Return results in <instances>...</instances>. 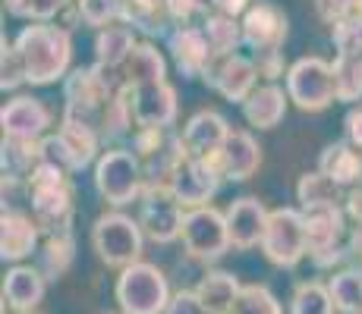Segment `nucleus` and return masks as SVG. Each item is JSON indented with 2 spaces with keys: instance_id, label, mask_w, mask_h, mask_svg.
Here are the masks:
<instances>
[{
  "instance_id": "nucleus-37",
  "label": "nucleus",
  "mask_w": 362,
  "mask_h": 314,
  "mask_svg": "<svg viewBox=\"0 0 362 314\" xmlns=\"http://www.w3.org/2000/svg\"><path fill=\"white\" fill-rule=\"evenodd\" d=\"M334 82H337V101L362 104V54L356 57H334Z\"/></svg>"
},
{
  "instance_id": "nucleus-43",
  "label": "nucleus",
  "mask_w": 362,
  "mask_h": 314,
  "mask_svg": "<svg viewBox=\"0 0 362 314\" xmlns=\"http://www.w3.org/2000/svg\"><path fill=\"white\" fill-rule=\"evenodd\" d=\"M255 69H259L262 79H268L271 85H277V79H287V60H284V51H268V54H255Z\"/></svg>"
},
{
  "instance_id": "nucleus-22",
  "label": "nucleus",
  "mask_w": 362,
  "mask_h": 314,
  "mask_svg": "<svg viewBox=\"0 0 362 314\" xmlns=\"http://www.w3.org/2000/svg\"><path fill=\"white\" fill-rule=\"evenodd\" d=\"M47 280L35 264H13L4 277V305L16 314H29L45 302Z\"/></svg>"
},
{
  "instance_id": "nucleus-1",
  "label": "nucleus",
  "mask_w": 362,
  "mask_h": 314,
  "mask_svg": "<svg viewBox=\"0 0 362 314\" xmlns=\"http://www.w3.org/2000/svg\"><path fill=\"white\" fill-rule=\"evenodd\" d=\"M19 60L25 66V82L29 85H54L66 79L73 69V35L60 29L57 23H29L13 38Z\"/></svg>"
},
{
  "instance_id": "nucleus-44",
  "label": "nucleus",
  "mask_w": 362,
  "mask_h": 314,
  "mask_svg": "<svg viewBox=\"0 0 362 314\" xmlns=\"http://www.w3.org/2000/svg\"><path fill=\"white\" fill-rule=\"evenodd\" d=\"M252 4H255V0H199V10H202V19H205V16H233V19H243Z\"/></svg>"
},
{
  "instance_id": "nucleus-33",
  "label": "nucleus",
  "mask_w": 362,
  "mask_h": 314,
  "mask_svg": "<svg viewBox=\"0 0 362 314\" xmlns=\"http://www.w3.org/2000/svg\"><path fill=\"white\" fill-rule=\"evenodd\" d=\"M296 201H299V211H312V207H344L346 192L337 183H331L322 170H312V173L299 176Z\"/></svg>"
},
{
  "instance_id": "nucleus-20",
  "label": "nucleus",
  "mask_w": 362,
  "mask_h": 314,
  "mask_svg": "<svg viewBox=\"0 0 362 314\" xmlns=\"http://www.w3.org/2000/svg\"><path fill=\"white\" fill-rule=\"evenodd\" d=\"M167 51L183 79H205V69L211 66V47L205 41L202 25H180L167 35Z\"/></svg>"
},
{
  "instance_id": "nucleus-8",
  "label": "nucleus",
  "mask_w": 362,
  "mask_h": 314,
  "mask_svg": "<svg viewBox=\"0 0 362 314\" xmlns=\"http://www.w3.org/2000/svg\"><path fill=\"white\" fill-rule=\"evenodd\" d=\"M303 220L309 236V261L318 270H334L337 264H346V239L353 227H346L344 207H312L303 211Z\"/></svg>"
},
{
  "instance_id": "nucleus-39",
  "label": "nucleus",
  "mask_w": 362,
  "mask_h": 314,
  "mask_svg": "<svg viewBox=\"0 0 362 314\" xmlns=\"http://www.w3.org/2000/svg\"><path fill=\"white\" fill-rule=\"evenodd\" d=\"M6 13L25 23H57L69 0H4Z\"/></svg>"
},
{
  "instance_id": "nucleus-32",
  "label": "nucleus",
  "mask_w": 362,
  "mask_h": 314,
  "mask_svg": "<svg viewBox=\"0 0 362 314\" xmlns=\"http://www.w3.org/2000/svg\"><path fill=\"white\" fill-rule=\"evenodd\" d=\"M57 135L64 138L69 157H73V164H76V173L86 170V167H92V164H98V157L104 155V151H101L104 148L101 135L95 129H88V126H82V123L60 120Z\"/></svg>"
},
{
  "instance_id": "nucleus-6",
  "label": "nucleus",
  "mask_w": 362,
  "mask_h": 314,
  "mask_svg": "<svg viewBox=\"0 0 362 314\" xmlns=\"http://www.w3.org/2000/svg\"><path fill=\"white\" fill-rule=\"evenodd\" d=\"M92 248L101 264L114 270H127L142 261L145 233L136 217L123 211H107L92 223Z\"/></svg>"
},
{
  "instance_id": "nucleus-17",
  "label": "nucleus",
  "mask_w": 362,
  "mask_h": 314,
  "mask_svg": "<svg viewBox=\"0 0 362 314\" xmlns=\"http://www.w3.org/2000/svg\"><path fill=\"white\" fill-rule=\"evenodd\" d=\"M180 114L177 88L170 82H148L132 88V116L136 129H173Z\"/></svg>"
},
{
  "instance_id": "nucleus-15",
  "label": "nucleus",
  "mask_w": 362,
  "mask_h": 314,
  "mask_svg": "<svg viewBox=\"0 0 362 314\" xmlns=\"http://www.w3.org/2000/svg\"><path fill=\"white\" fill-rule=\"evenodd\" d=\"M54 114L45 101L32 95H16L13 101L4 104L0 110V126H4V138H19V142H41L51 135Z\"/></svg>"
},
{
  "instance_id": "nucleus-9",
  "label": "nucleus",
  "mask_w": 362,
  "mask_h": 314,
  "mask_svg": "<svg viewBox=\"0 0 362 314\" xmlns=\"http://www.w3.org/2000/svg\"><path fill=\"white\" fill-rule=\"evenodd\" d=\"M287 95L305 114L328 110L337 101V82H334V63L325 57H299L287 69Z\"/></svg>"
},
{
  "instance_id": "nucleus-24",
  "label": "nucleus",
  "mask_w": 362,
  "mask_h": 314,
  "mask_svg": "<svg viewBox=\"0 0 362 314\" xmlns=\"http://www.w3.org/2000/svg\"><path fill=\"white\" fill-rule=\"evenodd\" d=\"M41 164V142L4 138L0 167H4V192H25V183Z\"/></svg>"
},
{
  "instance_id": "nucleus-46",
  "label": "nucleus",
  "mask_w": 362,
  "mask_h": 314,
  "mask_svg": "<svg viewBox=\"0 0 362 314\" xmlns=\"http://www.w3.org/2000/svg\"><path fill=\"white\" fill-rule=\"evenodd\" d=\"M344 138L362 155V104H356V107L346 110V116H344Z\"/></svg>"
},
{
  "instance_id": "nucleus-42",
  "label": "nucleus",
  "mask_w": 362,
  "mask_h": 314,
  "mask_svg": "<svg viewBox=\"0 0 362 314\" xmlns=\"http://www.w3.org/2000/svg\"><path fill=\"white\" fill-rule=\"evenodd\" d=\"M362 0H315V13L322 23H328L331 29L340 23H346L350 16H356Z\"/></svg>"
},
{
  "instance_id": "nucleus-36",
  "label": "nucleus",
  "mask_w": 362,
  "mask_h": 314,
  "mask_svg": "<svg viewBox=\"0 0 362 314\" xmlns=\"http://www.w3.org/2000/svg\"><path fill=\"white\" fill-rule=\"evenodd\" d=\"M287 314H337L331 302L328 283L318 280H303L293 286V296H290Z\"/></svg>"
},
{
  "instance_id": "nucleus-18",
  "label": "nucleus",
  "mask_w": 362,
  "mask_h": 314,
  "mask_svg": "<svg viewBox=\"0 0 362 314\" xmlns=\"http://www.w3.org/2000/svg\"><path fill=\"white\" fill-rule=\"evenodd\" d=\"M41 239H45V233L32 214L19 211V207H4V214H0V258L4 261L23 264L25 258L38 255Z\"/></svg>"
},
{
  "instance_id": "nucleus-25",
  "label": "nucleus",
  "mask_w": 362,
  "mask_h": 314,
  "mask_svg": "<svg viewBox=\"0 0 362 314\" xmlns=\"http://www.w3.org/2000/svg\"><path fill=\"white\" fill-rule=\"evenodd\" d=\"M287 104H290L287 88L264 82L240 107H243V120L252 126V129H274V126L287 116Z\"/></svg>"
},
{
  "instance_id": "nucleus-31",
  "label": "nucleus",
  "mask_w": 362,
  "mask_h": 314,
  "mask_svg": "<svg viewBox=\"0 0 362 314\" xmlns=\"http://www.w3.org/2000/svg\"><path fill=\"white\" fill-rule=\"evenodd\" d=\"M76 261V236L73 233H60V236H45L41 248L35 255V267L45 274L47 283L60 280Z\"/></svg>"
},
{
  "instance_id": "nucleus-26",
  "label": "nucleus",
  "mask_w": 362,
  "mask_h": 314,
  "mask_svg": "<svg viewBox=\"0 0 362 314\" xmlns=\"http://www.w3.org/2000/svg\"><path fill=\"white\" fill-rule=\"evenodd\" d=\"M318 170H322L331 183H337L344 192H350V188L362 179V155L346 142V138H340V142H331L328 148L322 151Z\"/></svg>"
},
{
  "instance_id": "nucleus-13",
  "label": "nucleus",
  "mask_w": 362,
  "mask_h": 314,
  "mask_svg": "<svg viewBox=\"0 0 362 314\" xmlns=\"http://www.w3.org/2000/svg\"><path fill=\"white\" fill-rule=\"evenodd\" d=\"M139 227H142L145 239L158 242V246H170L183 236L186 207L173 198L170 188H148L139 198Z\"/></svg>"
},
{
  "instance_id": "nucleus-27",
  "label": "nucleus",
  "mask_w": 362,
  "mask_h": 314,
  "mask_svg": "<svg viewBox=\"0 0 362 314\" xmlns=\"http://www.w3.org/2000/svg\"><path fill=\"white\" fill-rule=\"evenodd\" d=\"M139 47L136 41V29H129L127 23H117V25H107L95 35V63L104 69H114L120 73L127 66V60L132 57V51Z\"/></svg>"
},
{
  "instance_id": "nucleus-11",
  "label": "nucleus",
  "mask_w": 362,
  "mask_h": 314,
  "mask_svg": "<svg viewBox=\"0 0 362 314\" xmlns=\"http://www.w3.org/2000/svg\"><path fill=\"white\" fill-rule=\"evenodd\" d=\"M183 248L192 261L199 264H214L233 248L230 242V229H227L224 211H218L214 205L196 207V211H186L183 220Z\"/></svg>"
},
{
  "instance_id": "nucleus-14",
  "label": "nucleus",
  "mask_w": 362,
  "mask_h": 314,
  "mask_svg": "<svg viewBox=\"0 0 362 314\" xmlns=\"http://www.w3.org/2000/svg\"><path fill=\"white\" fill-rule=\"evenodd\" d=\"M243 25V47H249L255 54H268V51H284V41L290 32V19L271 0H255L246 10V16L240 19Z\"/></svg>"
},
{
  "instance_id": "nucleus-29",
  "label": "nucleus",
  "mask_w": 362,
  "mask_h": 314,
  "mask_svg": "<svg viewBox=\"0 0 362 314\" xmlns=\"http://www.w3.org/2000/svg\"><path fill=\"white\" fill-rule=\"evenodd\" d=\"M123 23L142 32L145 38H164L173 32L167 16V0H123Z\"/></svg>"
},
{
  "instance_id": "nucleus-35",
  "label": "nucleus",
  "mask_w": 362,
  "mask_h": 314,
  "mask_svg": "<svg viewBox=\"0 0 362 314\" xmlns=\"http://www.w3.org/2000/svg\"><path fill=\"white\" fill-rule=\"evenodd\" d=\"M328 292L337 314H356L362 311V270L344 267L328 280Z\"/></svg>"
},
{
  "instance_id": "nucleus-45",
  "label": "nucleus",
  "mask_w": 362,
  "mask_h": 314,
  "mask_svg": "<svg viewBox=\"0 0 362 314\" xmlns=\"http://www.w3.org/2000/svg\"><path fill=\"white\" fill-rule=\"evenodd\" d=\"M164 314H211V311H208L205 302L196 296V289H177Z\"/></svg>"
},
{
  "instance_id": "nucleus-47",
  "label": "nucleus",
  "mask_w": 362,
  "mask_h": 314,
  "mask_svg": "<svg viewBox=\"0 0 362 314\" xmlns=\"http://www.w3.org/2000/svg\"><path fill=\"white\" fill-rule=\"evenodd\" d=\"M344 211H346V220H350L353 227H359V229H362V179L350 188V192H346V205H344Z\"/></svg>"
},
{
  "instance_id": "nucleus-21",
  "label": "nucleus",
  "mask_w": 362,
  "mask_h": 314,
  "mask_svg": "<svg viewBox=\"0 0 362 314\" xmlns=\"http://www.w3.org/2000/svg\"><path fill=\"white\" fill-rule=\"evenodd\" d=\"M227 217V229H230V242L233 248H255L262 246V236H264V227H268V217L271 211L262 205L259 198L252 195H243V198H233L224 211Z\"/></svg>"
},
{
  "instance_id": "nucleus-34",
  "label": "nucleus",
  "mask_w": 362,
  "mask_h": 314,
  "mask_svg": "<svg viewBox=\"0 0 362 314\" xmlns=\"http://www.w3.org/2000/svg\"><path fill=\"white\" fill-rule=\"evenodd\" d=\"M202 32H205V41L211 47V57H230V54H240L243 47V25L240 19L233 16H205L199 19Z\"/></svg>"
},
{
  "instance_id": "nucleus-38",
  "label": "nucleus",
  "mask_w": 362,
  "mask_h": 314,
  "mask_svg": "<svg viewBox=\"0 0 362 314\" xmlns=\"http://www.w3.org/2000/svg\"><path fill=\"white\" fill-rule=\"evenodd\" d=\"M227 314H284V305L264 283H246Z\"/></svg>"
},
{
  "instance_id": "nucleus-12",
  "label": "nucleus",
  "mask_w": 362,
  "mask_h": 314,
  "mask_svg": "<svg viewBox=\"0 0 362 314\" xmlns=\"http://www.w3.org/2000/svg\"><path fill=\"white\" fill-rule=\"evenodd\" d=\"M227 183L221 157H186L180 164L177 176H173V198L186 207V211H196V207H208V201L221 192V186Z\"/></svg>"
},
{
  "instance_id": "nucleus-23",
  "label": "nucleus",
  "mask_w": 362,
  "mask_h": 314,
  "mask_svg": "<svg viewBox=\"0 0 362 314\" xmlns=\"http://www.w3.org/2000/svg\"><path fill=\"white\" fill-rule=\"evenodd\" d=\"M218 157H221V167H224V176L230 183H246L262 167V145L255 142L252 132L233 129L230 138L224 142V148L218 151Z\"/></svg>"
},
{
  "instance_id": "nucleus-2",
  "label": "nucleus",
  "mask_w": 362,
  "mask_h": 314,
  "mask_svg": "<svg viewBox=\"0 0 362 314\" xmlns=\"http://www.w3.org/2000/svg\"><path fill=\"white\" fill-rule=\"evenodd\" d=\"M123 76L114 69H104L98 63L76 66L64 79V114L60 120L82 123L101 135V120L107 114L110 101L120 95Z\"/></svg>"
},
{
  "instance_id": "nucleus-50",
  "label": "nucleus",
  "mask_w": 362,
  "mask_h": 314,
  "mask_svg": "<svg viewBox=\"0 0 362 314\" xmlns=\"http://www.w3.org/2000/svg\"><path fill=\"white\" fill-rule=\"evenodd\" d=\"M29 314H38V311H29Z\"/></svg>"
},
{
  "instance_id": "nucleus-5",
  "label": "nucleus",
  "mask_w": 362,
  "mask_h": 314,
  "mask_svg": "<svg viewBox=\"0 0 362 314\" xmlns=\"http://www.w3.org/2000/svg\"><path fill=\"white\" fill-rule=\"evenodd\" d=\"M129 148L142 160L145 192L148 188H170L180 164L189 157L180 129H136Z\"/></svg>"
},
{
  "instance_id": "nucleus-49",
  "label": "nucleus",
  "mask_w": 362,
  "mask_h": 314,
  "mask_svg": "<svg viewBox=\"0 0 362 314\" xmlns=\"http://www.w3.org/2000/svg\"><path fill=\"white\" fill-rule=\"evenodd\" d=\"M107 314H123V311H107Z\"/></svg>"
},
{
  "instance_id": "nucleus-51",
  "label": "nucleus",
  "mask_w": 362,
  "mask_h": 314,
  "mask_svg": "<svg viewBox=\"0 0 362 314\" xmlns=\"http://www.w3.org/2000/svg\"><path fill=\"white\" fill-rule=\"evenodd\" d=\"M356 314H362V311H356Z\"/></svg>"
},
{
  "instance_id": "nucleus-40",
  "label": "nucleus",
  "mask_w": 362,
  "mask_h": 314,
  "mask_svg": "<svg viewBox=\"0 0 362 314\" xmlns=\"http://www.w3.org/2000/svg\"><path fill=\"white\" fill-rule=\"evenodd\" d=\"M76 6H79L82 25H92L98 32L123 23V0H76Z\"/></svg>"
},
{
  "instance_id": "nucleus-41",
  "label": "nucleus",
  "mask_w": 362,
  "mask_h": 314,
  "mask_svg": "<svg viewBox=\"0 0 362 314\" xmlns=\"http://www.w3.org/2000/svg\"><path fill=\"white\" fill-rule=\"evenodd\" d=\"M23 82H25V66H23V60H19L13 41L4 38V57H0V88H4V92H16Z\"/></svg>"
},
{
  "instance_id": "nucleus-48",
  "label": "nucleus",
  "mask_w": 362,
  "mask_h": 314,
  "mask_svg": "<svg viewBox=\"0 0 362 314\" xmlns=\"http://www.w3.org/2000/svg\"><path fill=\"white\" fill-rule=\"evenodd\" d=\"M346 267L362 270V229L353 227L350 239H346Z\"/></svg>"
},
{
  "instance_id": "nucleus-3",
  "label": "nucleus",
  "mask_w": 362,
  "mask_h": 314,
  "mask_svg": "<svg viewBox=\"0 0 362 314\" xmlns=\"http://www.w3.org/2000/svg\"><path fill=\"white\" fill-rule=\"evenodd\" d=\"M25 201H29L32 217L45 236L73 233L76 192H73V176L69 173L41 160L38 170L25 183Z\"/></svg>"
},
{
  "instance_id": "nucleus-19",
  "label": "nucleus",
  "mask_w": 362,
  "mask_h": 314,
  "mask_svg": "<svg viewBox=\"0 0 362 314\" xmlns=\"http://www.w3.org/2000/svg\"><path fill=\"white\" fill-rule=\"evenodd\" d=\"M230 123H227L224 114L218 110L205 107V110H196L189 120L183 123L180 135H183V145H186V155L189 157H214L224 142L230 138Z\"/></svg>"
},
{
  "instance_id": "nucleus-16",
  "label": "nucleus",
  "mask_w": 362,
  "mask_h": 314,
  "mask_svg": "<svg viewBox=\"0 0 362 314\" xmlns=\"http://www.w3.org/2000/svg\"><path fill=\"white\" fill-rule=\"evenodd\" d=\"M205 82L208 88H214L224 101L230 104H243L249 95L255 92V82H259V69H255V60L246 57V54H230V57L211 60V66L205 69Z\"/></svg>"
},
{
  "instance_id": "nucleus-4",
  "label": "nucleus",
  "mask_w": 362,
  "mask_h": 314,
  "mask_svg": "<svg viewBox=\"0 0 362 314\" xmlns=\"http://www.w3.org/2000/svg\"><path fill=\"white\" fill-rule=\"evenodd\" d=\"M95 192L107 201L114 211L132 205L145 195V170L136 151L120 145V148H104V155L95 164Z\"/></svg>"
},
{
  "instance_id": "nucleus-7",
  "label": "nucleus",
  "mask_w": 362,
  "mask_h": 314,
  "mask_svg": "<svg viewBox=\"0 0 362 314\" xmlns=\"http://www.w3.org/2000/svg\"><path fill=\"white\" fill-rule=\"evenodd\" d=\"M114 298L123 314H164L173 292L164 270L151 261H139L120 270L114 283Z\"/></svg>"
},
{
  "instance_id": "nucleus-10",
  "label": "nucleus",
  "mask_w": 362,
  "mask_h": 314,
  "mask_svg": "<svg viewBox=\"0 0 362 314\" xmlns=\"http://www.w3.org/2000/svg\"><path fill=\"white\" fill-rule=\"evenodd\" d=\"M262 255L274 267H296L303 258H309V236L299 207H274L262 236Z\"/></svg>"
},
{
  "instance_id": "nucleus-28",
  "label": "nucleus",
  "mask_w": 362,
  "mask_h": 314,
  "mask_svg": "<svg viewBox=\"0 0 362 314\" xmlns=\"http://www.w3.org/2000/svg\"><path fill=\"white\" fill-rule=\"evenodd\" d=\"M243 283L240 277L230 274V270H218V267H208L202 274V280L196 283V296L205 302V308L211 314H227L233 308V302L240 298Z\"/></svg>"
},
{
  "instance_id": "nucleus-30",
  "label": "nucleus",
  "mask_w": 362,
  "mask_h": 314,
  "mask_svg": "<svg viewBox=\"0 0 362 314\" xmlns=\"http://www.w3.org/2000/svg\"><path fill=\"white\" fill-rule=\"evenodd\" d=\"M123 85L139 88L148 82H164L167 79V60L151 41H139V47L132 51V57L127 60V66L120 69Z\"/></svg>"
}]
</instances>
